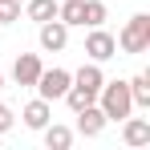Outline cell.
Listing matches in <instances>:
<instances>
[{
    "label": "cell",
    "mask_w": 150,
    "mask_h": 150,
    "mask_svg": "<svg viewBox=\"0 0 150 150\" xmlns=\"http://www.w3.org/2000/svg\"><path fill=\"white\" fill-rule=\"evenodd\" d=\"M21 16L33 21V25H45V21L57 16V0H28L25 8H21Z\"/></svg>",
    "instance_id": "12"
},
{
    "label": "cell",
    "mask_w": 150,
    "mask_h": 150,
    "mask_svg": "<svg viewBox=\"0 0 150 150\" xmlns=\"http://www.w3.org/2000/svg\"><path fill=\"white\" fill-rule=\"evenodd\" d=\"M98 105H101V114H105V122H122V118H130V114H134L130 85H126V81H101Z\"/></svg>",
    "instance_id": "1"
},
{
    "label": "cell",
    "mask_w": 150,
    "mask_h": 150,
    "mask_svg": "<svg viewBox=\"0 0 150 150\" xmlns=\"http://www.w3.org/2000/svg\"><path fill=\"white\" fill-rule=\"evenodd\" d=\"M57 21L69 28H85V0H61L57 4Z\"/></svg>",
    "instance_id": "11"
},
{
    "label": "cell",
    "mask_w": 150,
    "mask_h": 150,
    "mask_svg": "<svg viewBox=\"0 0 150 150\" xmlns=\"http://www.w3.org/2000/svg\"><path fill=\"white\" fill-rule=\"evenodd\" d=\"M126 85H130L134 110H150V73H138V77H130Z\"/></svg>",
    "instance_id": "14"
},
{
    "label": "cell",
    "mask_w": 150,
    "mask_h": 150,
    "mask_svg": "<svg viewBox=\"0 0 150 150\" xmlns=\"http://www.w3.org/2000/svg\"><path fill=\"white\" fill-rule=\"evenodd\" d=\"M85 57L89 61H110V57H118V41H114V33H105V28H89V37H85Z\"/></svg>",
    "instance_id": "4"
},
{
    "label": "cell",
    "mask_w": 150,
    "mask_h": 150,
    "mask_svg": "<svg viewBox=\"0 0 150 150\" xmlns=\"http://www.w3.org/2000/svg\"><path fill=\"white\" fill-rule=\"evenodd\" d=\"M69 85H73V73L53 65V69H41V77H37V85H33V89H37V98H45V101H61Z\"/></svg>",
    "instance_id": "3"
},
{
    "label": "cell",
    "mask_w": 150,
    "mask_h": 150,
    "mask_svg": "<svg viewBox=\"0 0 150 150\" xmlns=\"http://www.w3.org/2000/svg\"><path fill=\"white\" fill-rule=\"evenodd\" d=\"M105 25V4L101 0H85V28H98Z\"/></svg>",
    "instance_id": "15"
},
{
    "label": "cell",
    "mask_w": 150,
    "mask_h": 150,
    "mask_svg": "<svg viewBox=\"0 0 150 150\" xmlns=\"http://www.w3.org/2000/svg\"><path fill=\"white\" fill-rule=\"evenodd\" d=\"M65 45H69V25H61L57 16L45 21V25H41V49L45 53H61Z\"/></svg>",
    "instance_id": "8"
},
{
    "label": "cell",
    "mask_w": 150,
    "mask_h": 150,
    "mask_svg": "<svg viewBox=\"0 0 150 150\" xmlns=\"http://www.w3.org/2000/svg\"><path fill=\"white\" fill-rule=\"evenodd\" d=\"M101 81H105L101 65H98V61H85V65H81V69L73 73V89H81L85 98H93V101H98V89H101Z\"/></svg>",
    "instance_id": "6"
},
{
    "label": "cell",
    "mask_w": 150,
    "mask_h": 150,
    "mask_svg": "<svg viewBox=\"0 0 150 150\" xmlns=\"http://www.w3.org/2000/svg\"><path fill=\"white\" fill-rule=\"evenodd\" d=\"M0 89H4V69H0Z\"/></svg>",
    "instance_id": "18"
},
{
    "label": "cell",
    "mask_w": 150,
    "mask_h": 150,
    "mask_svg": "<svg viewBox=\"0 0 150 150\" xmlns=\"http://www.w3.org/2000/svg\"><path fill=\"white\" fill-rule=\"evenodd\" d=\"M21 21V0H0V25Z\"/></svg>",
    "instance_id": "16"
},
{
    "label": "cell",
    "mask_w": 150,
    "mask_h": 150,
    "mask_svg": "<svg viewBox=\"0 0 150 150\" xmlns=\"http://www.w3.org/2000/svg\"><path fill=\"white\" fill-rule=\"evenodd\" d=\"M101 130H105V114H101L98 101H89L85 110H77V134L81 138H98Z\"/></svg>",
    "instance_id": "7"
},
{
    "label": "cell",
    "mask_w": 150,
    "mask_h": 150,
    "mask_svg": "<svg viewBox=\"0 0 150 150\" xmlns=\"http://www.w3.org/2000/svg\"><path fill=\"white\" fill-rule=\"evenodd\" d=\"M41 57L37 53H16V61H12V81L16 85H25V89H33L37 85V77H41Z\"/></svg>",
    "instance_id": "5"
},
{
    "label": "cell",
    "mask_w": 150,
    "mask_h": 150,
    "mask_svg": "<svg viewBox=\"0 0 150 150\" xmlns=\"http://www.w3.org/2000/svg\"><path fill=\"white\" fill-rule=\"evenodd\" d=\"M12 122H16V118H12V110H8V105H0V134H8Z\"/></svg>",
    "instance_id": "17"
},
{
    "label": "cell",
    "mask_w": 150,
    "mask_h": 150,
    "mask_svg": "<svg viewBox=\"0 0 150 150\" xmlns=\"http://www.w3.org/2000/svg\"><path fill=\"white\" fill-rule=\"evenodd\" d=\"M122 142L126 146H150V118H122Z\"/></svg>",
    "instance_id": "10"
},
{
    "label": "cell",
    "mask_w": 150,
    "mask_h": 150,
    "mask_svg": "<svg viewBox=\"0 0 150 150\" xmlns=\"http://www.w3.org/2000/svg\"><path fill=\"white\" fill-rule=\"evenodd\" d=\"M53 101H45V98H33L25 105V110H21V118H25V126L28 130H45V126L53 122V110H49Z\"/></svg>",
    "instance_id": "9"
},
{
    "label": "cell",
    "mask_w": 150,
    "mask_h": 150,
    "mask_svg": "<svg viewBox=\"0 0 150 150\" xmlns=\"http://www.w3.org/2000/svg\"><path fill=\"white\" fill-rule=\"evenodd\" d=\"M41 134H45V146H49V150H69V146H73V130L61 126V122H49Z\"/></svg>",
    "instance_id": "13"
},
{
    "label": "cell",
    "mask_w": 150,
    "mask_h": 150,
    "mask_svg": "<svg viewBox=\"0 0 150 150\" xmlns=\"http://www.w3.org/2000/svg\"><path fill=\"white\" fill-rule=\"evenodd\" d=\"M114 41H118L122 53H146L150 49V12H134Z\"/></svg>",
    "instance_id": "2"
}]
</instances>
